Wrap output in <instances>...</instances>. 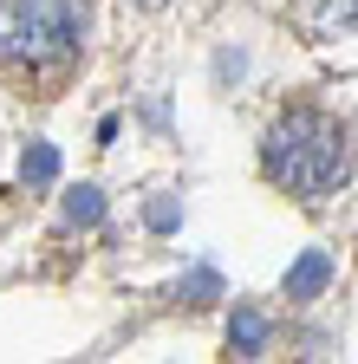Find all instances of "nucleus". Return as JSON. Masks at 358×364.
<instances>
[{
	"label": "nucleus",
	"instance_id": "1",
	"mask_svg": "<svg viewBox=\"0 0 358 364\" xmlns=\"http://www.w3.org/2000/svg\"><path fill=\"white\" fill-rule=\"evenodd\" d=\"M260 169H267V182H274L280 196L320 202V196H332L339 182L352 176V136H345L339 117L300 105V111H287V117L267 124V136H260Z\"/></svg>",
	"mask_w": 358,
	"mask_h": 364
},
{
	"label": "nucleus",
	"instance_id": "2",
	"mask_svg": "<svg viewBox=\"0 0 358 364\" xmlns=\"http://www.w3.org/2000/svg\"><path fill=\"white\" fill-rule=\"evenodd\" d=\"M85 7L78 0H0V65L7 72H53L78 53Z\"/></svg>",
	"mask_w": 358,
	"mask_h": 364
},
{
	"label": "nucleus",
	"instance_id": "3",
	"mask_svg": "<svg viewBox=\"0 0 358 364\" xmlns=\"http://www.w3.org/2000/svg\"><path fill=\"white\" fill-rule=\"evenodd\" d=\"M326 280H332V260H326V254H306V260L287 273V299H312Z\"/></svg>",
	"mask_w": 358,
	"mask_h": 364
},
{
	"label": "nucleus",
	"instance_id": "4",
	"mask_svg": "<svg viewBox=\"0 0 358 364\" xmlns=\"http://www.w3.org/2000/svg\"><path fill=\"white\" fill-rule=\"evenodd\" d=\"M235 338H241V351L254 358V345H260V318H254V312H241V318H235Z\"/></svg>",
	"mask_w": 358,
	"mask_h": 364
},
{
	"label": "nucleus",
	"instance_id": "5",
	"mask_svg": "<svg viewBox=\"0 0 358 364\" xmlns=\"http://www.w3.org/2000/svg\"><path fill=\"white\" fill-rule=\"evenodd\" d=\"M26 169H33V182H53V169H59V163H53V150H33V156H26Z\"/></svg>",
	"mask_w": 358,
	"mask_h": 364
},
{
	"label": "nucleus",
	"instance_id": "6",
	"mask_svg": "<svg viewBox=\"0 0 358 364\" xmlns=\"http://www.w3.org/2000/svg\"><path fill=\"white\" fill-rule=\"evenodd\" d=\"M72 221H98V196H92V189L72 196Z\"/></svg>",
	"mask_w": 358,
	"mask_h": 364
},
{
	"label": "nucleus",
	"instance_id": "7",
	"mask_svg": "<svg viewBox=\"0 0 358 364\" xmlns=\"http://www.w3.org/2000/svg\"><path fill=\"white\" fill-rule=\"evenodd\" d=\"M130 7H169V0H130Z\"/></svg>",
	"mask_w": 358,
	"mask_h": 364
}]
</instances>
